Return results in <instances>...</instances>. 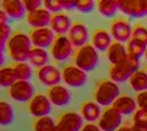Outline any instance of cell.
Instances as JSON below:
<instances>
[{
    "label": "cell",
    "mask_w": 147,
    "mask_h": 131,
    "mask_svg": "<svg viewBox=\"0 0 147 131\" xmlns=\"http://www.w3.org/2000/svg\"><path fill=\"white\" fill-rule=\"evenodd\" d=\"M32 40L28 34L22 31H15L6 43L7 55L15 62H26L32 50Z\"/></svg>",
    "instance_id": "6da1fadb"
},
{
    "label": "cell",
    "mask_w": 147,
    "mask_h": 131,
    "mask_svg": "<svg viewBox=\"0 0 147 131\" xmlns=\"http://www.w3.org/2000/svg\"><path fill=\"white\" fill-rule=\"evenodd\" d=\"M140 67V60L131 55H126V58L115 65H112L108 71L109 79L114 82H126Z\"/></svg>",
    "instance_id": "7a4b0ae2"
},
{
    "label": "cell",
    "mask_w": 147,
    "mask_h": 131,
    "mask_svg": "<svg viewBox=\"0 0 147 131\" xmlns=\"http://www.w3.org/2000/svg\"><path fill=\"white\" fill-rule=\"evenodd\" d=\"M119 94H120V88L117 82L112 80H102L96 85L93 96L96 103L108 108L113 104Z\"/></svg>",
    "instance_id": "3957f363"
},
{
    "label": "cell",
    "mask_w": 147,
    "mask_h": 131,
    "mask_svg": "<svg viewBox=\"0 0 147 131\" xmlns=\"http://www.w3.org/2000/svg\"><path fill=\"white\" fill-rule=\"evenodd\" d=\"M99 58L98 52L92 44L87 43L86 46L79 48L74 54V62L79 69L85 72L93 71L98 65Z\"/></svg>",
    "instance_id": "277c9868"
},
{
    "label": "cell",
    "mask_w": 147,
    "mask_h": 131,
    "mask_svg": "<svg viewBox=\"0 0 147 131\" xmlns=\"http://www.w3.org/2000/svg\"><path fill=\"white\" fill-rule=\"evenodd\" d=\"M74 52V46L67 36H57L50 47V55L57 62H63L71 56Z\"/></svg>",
    "instance_id": "5b68a950"
},
{
    "label": "cell",
    "mask_w": 147,
    "mask_h": 131,
    "mask_svg": "<svg viewBox=\"0 0 147 131\" xmlns=\"http://www.w3.org/2000/svg\"><path fill=\"white\" fill-rule=\"evenodd\" d=\"M82 119L84 118L79 113L65 112L59 116L54 131H81V129L84 128Z\"/></svg>",
    "instance_id": "8992f818"
},
{
    "label": "cell",
    "mask_w": 147,
    "mask_h": 131,
    "mask_svg": "<svg viewBox=\"0 0 147 131\" xmlns=\"http://www.w3.org/2000/svg\"><path fill=\"white\" fill-rule=\"evenodd\" d=\"M34 86L31 81H16L11 87H9V96L16 102H30L33 98Z\"/></svg>",
    "instance_id": "52a82bcc"
},
{
    "label": "cell",
    "mask_w": 147,
    "mask_h": 131,
    "mask_svg": "<svg viewBox=\"0 0 147 131\" xmlns=\"http://www.w3.org/2000/svg\"><path fill=\"white\" fill-rule=\"evenodd\" d=\"M63 81L70 87L79 88L87 82V74L76 65H66L61 70Z\"/></svg>",
    "instance_id": "ba28073f"
},
{
    "label": "cell",
    "mask_w": 147,
    "mask_h": 131,
    "mask_svg": "<svg viewBox=\"0 0 147 131\" xmlns=\"http://www.w3.org/2000/svg\"><path fill=\"white\" fill-rule=\"evenodd\" d=\"M28 112L34 118H42V116H48L52 112V102L45 94H36V96L28 102Z\"/></svg>",
    "instance_id": "9c48e42d"
},
{
    "label": "cell",
    "mask_w": 147,
    "mask_h": 131,
    "mask_svg": "<svg viewBox=\"0 0 147 131\" xmlns=\"http://www.w3.org/2000/svg\"><path fill=\"white\" fill-rule=\"evenodd\" d=\"M121 114L113 107H108L102 112V115L98 120V126L102 131H117L121 125Z\"/></svg>",
    "instance_id": "30bf717a"
},
{
    "label": "cell",
    "mask_w": 147,
    "mask_h": 131,
    "mask_svg": "<svg viewBox=\"0 0 147 131\" xmlns=\"http://www.w3.org/2000/svg\"><path fill=\"white\" fill-rule=\"evenodd\" d=\"M36 75L39 82L47 87L57 86L63 80L61 71L54 65H45L43 67H39V69H37Z\"/></svg>",
    "instance_id": "8fae6325"
},
{
    "label": "cell",
    "mask_w": 147,
    "mask_h": 131,
    "mask_svg": "<svg viewBox=\"0 0 147 131\" xmlns=\"http://www.w3.org/2000/svg\"><path fill=\"white\" fill-rule=\"evenodd\" d=\"M132 27L126 20L115 19L110 22V36L115 39V42L124 43L131 39Z\"/></svg>",
    "instance_id": "7c38bea8"
},
{
    "label": "cell",
    "mask_w": 147,
    "mask_h": 131,
    "mask_svg": "<svg viewBox=\"0 0 147 131\" xmlns=\"http://www.w3.org/2000/svg\"><path fill=\"white\" fill-rule=\"evenodd\" d=\"M55 33L50 27H44V28H33L30 32V38L32 44L37 48H50L55 39Z\"/></svg>",
    "instance_id": "4fadbf2b"
},
{
    "label": "cell",
    "mask_w": 147,
    "mask_h": 131,
    "mask_svg": "<svg viewBox=\"0 0 147 131\" xmlns=\"http://www.w3.org/2000/svg\"><path fill=\"white\" fill-rule=\"evenodd\" d=\"M119 10L130 17L147 15V0H119Z\"/></svg>",
    "instance_id": "5bb4252c"
},
{
    "label": "cell",
    "mask_w": 147,
    "mask_h": 131,
    "mask_svg": "<svg viewBox=\"0 0 147 131\" xmlns=\"http://www.w3.org/2000/svg\"><path fill=\"white\" fill-rule=\"evenodd\" d=\"M47 96L50 99L52 104L57 105V107L69 105L72 99V94L69 91V88H66L65 86H61V85L49 87L47 91Z\"/></svg>",
    "instance_id": "9a60e30c"
},
{
    "label": "cell",
    "mask_w": 147,
    "mask_h": 131,
    "mask_svg": "<svg viewBox=\"0 0 147 131\" xmlns=\"http://www.w3.org/2000/svg\"><path fill=\"white\" fill-rule=\"evenodd\" d=\"M53 15L45 7H39L33 12L27 13L26 22L32 28H44V27L50 26Z\"/></svg>",
    "instance_id": "2e32d148"
},
{
    "label": "cell",
    "mask_w": 147,
    "mask_h": 131,
    "mask_svg": "<svg viewBox=\"0 0 147 131\" xmlns=\"http://www.w3.org/2000/svg\"><path fill=\"white\" fill-rule=\"evenodd\" d=\"M69 39L72 43L74 47H76L77 49L84 47L87 44V40H88V30L87 27L80 21L74 22L70 31H69Z\"/></svg>",
    "instance_id": "e0dca14e"
},
{
    "label": "cell",
    "mask_w": 147,
    "mask_h": 131,
    "mask_svg": "<svg viewBox=\"0 0 147 131\" xmlns=\"http://www.w3.org/2000/svg\"><path fill=\"white\" fill-rule=\"evenodd\" d=\"M72 26V22L70 16H67L64 12H59V13H54L52 17V22H50V28L53 30L54 33H57L58 36L60 34H65L69 32Z\"/></svg>",
    "instance_id": "ac0fdd59"
},
{
    "label": "cell",
    "mask_w": 147,
    "mask_h": 131,
    "mask_svg": "<svg viewBox=\"0 0 147 131\" xmlns=\"http://www.w3.org/2000/svg\"><path fill=\"white\" fill-rule=\"evenodd\" d=\"M3 11L12 20H21L25 16V6L20 0H3L1 1Z\"/></svg>",
    "instance_id": "d6986e66"
},
{
    "label": "cell",
    "mask_w": 147,
    "mask_h": 131,
    "mask_svg": "<svg viewBox=\"0 0 147 131\" xmlns=\"http://www.w3.org/2000/svg\"><path fill=\"white\" fill-rule=\"evenodd\" d=\"M113 39L110 33L103 28H97L92 33V46L99 52H107L112 46Z\"/></svg>",
    "instance_id": "ffe728a7"
},
{
    "label": "cell",
    "mask_w": 147,
    "mask_h": 131,
    "mask_svg": "<svg viewBox=\"0 0 147 131\" xmlns=\"http://www.w3.org/2000/svg\"><path fill=\"white\" fill-rule=\"evenodd\" d=\"M136 105H137L136 101L130 96H119L112 104L114 109L118 110L121 115H129L131 113H135Z\"/></svg>",
    "instance_id": "44dd1931"
},
{
    "label": "cell",
    "mask_w": 147,
    "mask_h": 131,
    "mask_svg": "<svg viewBox=\"0 0 147 131\" xmlns=\"http://www.w3.org/2000/svg\"><path fill=\"white\" fill-rule=\"evenodd\" d=\"M81 115H82V118L86 119L88 123H93L96 120H99L100 115H102L99 104L96 102L86 101L85 103H82V105H81Z\"/></svg>",
    "instance_id": "7402d4cb"
},
{
    "label": "cell",
    "mask_w": 147,
    "mask_h": 131,
    "mask_svg": "<svg viewBox=\"0 0 147 131\" xmlns=\"http://www.w3.org/2000/svg\"><path fill=\"white\" fill-rule=\"evenodd\" d=\"M126 55H127V50L124 47V44L115 42V40L112 43V46L107 50V58L112 65H115L118 62H120L121 60L125 59Z\"/></svg>",
    "instance_id": "603a6c76"
},
{
    "label": "cell",
    "mask_w": 147,
    "mask_h": 131,
    "mask_svg": "<svg viewBox=\"0 0 147 131\" xmlns=\"http://www.w3.org/2000/svg\"><path fill=\"white\" fill-rule=\"evenodd\" d=\"M48 59H49V55H48V52L45 49H42V48H37V47H33L32 50L30 53V56H28V61L32 66L37 67H43L45 65H48Z\"/></svg>",
    "instance_id": "cb8c5ba5"
},
{
    "label": "cell",
    "mask_w": 147,
    "mask_h": 131,
    "mask_svg": "<svg viewBox=\"0 0 147 131\" xmlns=\"http://www.w3.org/2000/svg\"><path fill=\"white\" fill-rule=\"evenodd\" d=\"M131 88L135 92H145L147 91V72L144 70H137L129 80Z\"/></svg>",
    "instance_id": "d4e9b609"
},
{
    "label": "cell",
    "mask_w": 147,
    "mask_h": 131,
    "mask_svg": "<svg viewBox=\"0 0 147 131\" xmlns=\"http://www.w3.org/2000/svg\"><path fill=\"white\" fill-rule=\"evenodd\" d=\"M98 11L104 17H113L119 10V0H99L98 4Z\"/></svg>",
    "instance_id": "484cf974"
},
{
    "label": "cell",
    "mask_w": 147,
    "mask_h": 131,
    "mask_svg": "<svg viewBox=\"0 0 147 131\" xmlns=\"http://www.w3.org/2000/svg\"><path fill=\"white\" fill-rule=\"evenodd\" d=\"M13 70H15V75L17 81H31L32 79V67L28 62H15Z\"/></svg>",
    "instance_id": "4316f807"
},
{
    "label": "cell",
    "mask_w": 147,
    "mask_h": 131,
    "mask_svg": "<svg viewBox=\"0 0 147 131\" xmlns=\"http://www.w3.org/2000/svg\"><path fill=\"white\" fill-rule=\"evenodd\" d=\"M17 81L13 66H4L0 69V85L3 87H11Z\"/></svg>",
    "instance_id": "83f0119b"
},
{
    "label": "cell",
    "mask_w": 147,
    "mask_h": 131,
    "mask_svg": "<svg viewBox=\"0 0 147 131\" xmlns=\"http://www.w3.org/2000/svg\"><path fill=\"white\" fill-rule=\"evenodd\" d=\"M13 109L12 105L7 102H0V124L3 126L10 125L13 121Z\"/></svg>",
    "instance_id": "f1b7e54d"
},
{
    "label": "cell",
    "mask_w": 147,
    "mask_h": 131,
    "mask_svg": "<svg viewBox=\"0 0 147 131\" xmlns=\"http://www.w3.org/2000/svg\"><path fill=\"white\" fill-rule=\"evenodd\" d=\"M146 49H147L146 44H144L142 42H139L136 39H130L127 42V48H126L127 54L134 58H137V59H140L142 55H145Z\"/></svg>",
    "instance_id": "f546056e"
},
{
    "label": "cell",
    "mask_w": 147,
    "mask_h": 131,
    "mask_svg": "<svg viewBox=\"0 0 147 131\" xmlns=\"http://www.w3.org/2000/svg\"><path fill=\"white\" fill-rule=\"evenodd\" d=\"M54 128H55V123L49 115L36 119L33 124L34 131H54Z\"/></svg>",
    "instance_id": "4dcf8cb0"
},
{
    "label": "cell",
    "mask_w": 147,
    "mask_h": 131,
    "mask_svg": "<svg viewBox=\"0 0 147 131\" xmlns=\"http://www.w3.org/2000/svg\"><path fill=\"white\" fill-rule=\"evenodd\" d=\"M131 39H136V40L142 42L144 44L147 46V28L141 24L135 25L134 27H132Z\"/></svg>",
    "instance_id": "1f68e13d"
},
{
    "label": "cell",
    "mask_w": 147,
    "mask_h": 131,
    "mask_svg": "<svg viewBox=\"0 0 147 131\" xmlns=\"http://www.w3.org/2000/svg\"><path fill=\"white\" fill-rule=\"evenodd\" d=\"M0 32H1V47H0V49H1V53H3L6 49V43L13 32H12L11 26L7 24L0 25Z\"/></svg>",
    "instance_id": "d6a6232c"
},
{
    "label": "cell",
    "mask_w": 147,
    "mask_h": 131,
    "mask_svg": "<svg viewBox=\"0 0 147 131\" xmlns=\"http://www.w3.org/2000/svg\"><path fill=\"white\" fill-rule=\"evenodd\" d=\"M132 124L147 126V110L137 109L132 115Z\"/></svg>",
    "instance_id": "836d02e7"
},
{
    "label": "cell",
    "mask_w": 147,
    "mask_h": 131,
    "mask_svg": "<svg viewBox=\"0 0 147 131\" xmlns=\"http://www.w3.org/2000/svg\"><path fill=\"white\" fill-rule=\"evenodd\" d=\"M43 5L48 11H52L55 13H59L60 10H64L61 0H44Z\"/></svg>",
    "instance_id": "e575fe53"
},
{
    "label": "cell",
    "mask_w": 147,
    "mask_h": 131,
    "mask_svg": "<svg viewBox=\"0 0 147 131\" xmlns=\"http://www.w3.org/2000/svg\"><path fill=\"white\" fill-rule=\"evenodd\" d=\"M94 3L92 0H79L76 5V10H79L82 13H90L93 11Z\"/></svg>",
    "instance_id": "d590c367"
},
{
    "label": "cell",
    "mask_w": 147,
    "mask_h": 131,
    "mask_svg": "<svg viewBox=\"0 0 147 131\" xmlns=\"http://www.w3.org/2000/svg\"><path fill=\"white\" fill-rule=\"evenodd\" d=\"M24 3V6H25V10L27 12H33L34 10H37V9H39V7H42V1L40 0H25V1H22Z\"/></svg>",
    "instance_id": "8d00e7d4"
},
{
    "label": "cell",
    "mask_w": 147,
    "mask_h": 131,
    "mask_svg": "<svg viewBox=\"0 0 147 131\" xmlns=\"http://www.w3.org/2000/svg\"><path fill=\"white\" fill-rule=\"evenodd\" d=\"M136 103H137V105H139L140 109L147 110V91L137 93V97H136Z\"/></svg>",
    "instance_id": "74e56055"
},
{
    "label": "cell",
    "mask_w": 147,
    "mask_h": 131,
    "mask_svg": "<svg viewBox=\"0 0 147 131\" xmlns=\"http://www.w3.org/2000/svg\"><path fill=\"white\" fill-rule=\"evenodd\" d=\"M63 7L64 10H75L77 1H74V0H61Z\"/></svg>",
    "instance_id": "f35d334b"
},
{
    "label": "cell",
    "mask_w": 147,
    "mask_h": 131,
    "mask_svg": "<svg viewBox=\"0 0 147 131\" xmlns=\"http://www.w3.org/2000/svg\"><path fill=\"white\" fill-rule=\"evenodd\" d=\"M81 131H102L99 126L92 124V123H87L86 125H84V128L81 129Z\"/></svg>",
    "instance_id": "ab89813d"
},
{
    "label": "cell",
    "mask_w": 147,
    "mask_h": 131,
    "mask_svg": "<svg viewBox=\"0 0 147 131\" xmlns=\"http://www.w3.org/2000/svg\"><path fill=\"white\" fill-rule=\"evenodd\" d=\"M131 131H147V126L144 125H131Z\"/></svg>",
    "instance_id": "60d3db41"
},
{
    "label": "cell",
    "mask_w": 147,
    "mask_h": 131,
    "mask_svg": "<svg viewBox=\"0 0 147 131\" xmlns=\"http://www.w3.org/2000/svg\"><path fill=\"white\" fill-rule=\"evenodd\" d=\"M7 19H9V16L6 15V13L4 12L3 10L0 11V25H5L6 21H7Z\"/></svg>",
    "instance_id": "b9f144b4"
},
{
    "label": "cell",
    "mask_w": 147,
    "mask_h": 131,
    "mask_svg": "<svg viewBox=\"0 0 147 131\" xmlns=\"http://www.w3.org/2000/svg\"><path fill=\"white\" fill-rule=\"evenodd\" d=\"M117 131H131V126H120Z\"/></svg>",
    "instance_id": "7bdbcfd3"
},
{
    "label": "cell",
    "mask_w": 147,
    "mask_h": 131,
    "mask_svg": "<svg viewBox=\"0 0 147 131\" xmlns=\"http://www.w3.org/2000/svg\"><path fill=\"white\" fill-rule=\"evenodd\" d=\"M145 56H146V60H147V49H146V53H145Z\"/></svg>",
    "instance_id": "ee69618b"
},
{
    "label": "cell",
    "mask_w": 147,
    "mask_h": 131,
    "mask_svg": "<svg viewBox=\"0 0 147 131\" xmlns=\"http://www.w3.org/2000/svg\"><path fill=\"white\" fill-rule=\"evenodd\" d=\"M146 72H147V71H146Z\"/></svg>",
    "instance_id": "f6af8a7d"
}]
</instances>
